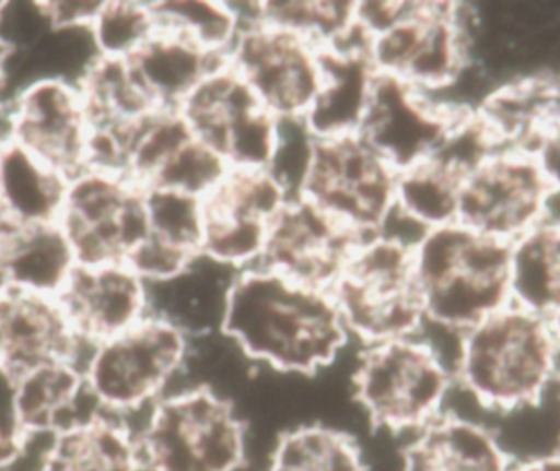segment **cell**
<instances>
[{
    "label": "cell",
    "instance_id": "f35d334b",
    "mask_svg": "<svg viewBox=\"0 0 560 471\" xmlns=\"http://www.w3.org/2000/svg\"><path fill=\"white\" fill-rule=\"evenodd\" d=\"M7 137L3 134V131L0 130V154H2L3 146H5Z\"/></svg>",
    "mask_w": 560,
    "mask_h": 471
},
{
    "label": "cell",
    "instance_id": "5bb4252c",
    "mask_svg": "<svg viewBox=\"0 0 560 471\" xmlns=\"http://www.w3.org/2000/svg\"><path fill=\"white\" fill-rule=\"evenodd\" d=\"M229 170V164L192 133L179 110L153 111L128 140L124 174L144 190L203 200Z\"/></svg>",
    "mask_w": 560,
    "mask_h": 471
},
{
    "label": "cell",
    "instance_id": "cb8c5ba5",
    "mask_svg": "<svg viewBox=\"0 0 560 471\" xmlns=\"http://www.w3.org/2000/svg\"><path fill=\"white\" fill-rule=\"evenodd\" d=\"M81 267L61 223L0 235V290L61 298Z\"/></svg>",
    "mask_w": 560,
    "mask_h": 471
},
{
    "label": "cell",
    "instance_id": "44dd1931",
    "mask_svg": "<svg viewBox=\"0 0 560 471\" xmlns=\"http://www.w3.org/2000/svg\"><path fill=\"white\" fill-rule=\"evenodd\" d=\"M147 192L148 236L128 266L150 285L171 282L202 257V200L164 190Z\"/></svg>",
    "mask_w": 560,
    "mask_h": 471
},
{
    "label": "cell",
    "instance_id": "e0dca14e",
    "mask_svg": "<svg viewBox=\"0 0 560 471\" xmlns=\"http://www.w3.org/2000/svg\"><path fill=\"white\" fill-rule=\"evenodd\" d=\"M361 240L308 200L293 197L276 216L258 267L331 292Z\"/></svg>",
    "mask_w": 560,
    "mask_h": 471
},
{
    "label": "cell",
    "instance_id": "4dcf8cb0",
    "mask_svg": "<svg viewBox=\"0 0 560 471\" xmlns=\"http://www.w3.org/2000/svg\"><path fill=\"white\" fill-rule=\"evenodd\" d=\"M358 2L348 0H268L249 3V20L282 26L319 49L351 42L358 33Z\"/></svg>",
    "mask_w": 560,
    "mask_h": 471
},
{
    "label": "cell",
    "instance_id": "d590c367",
    "mask_svg": "<svg viewBox=\"0 0 560 471\" xmlns=\"http://www.w3.org/2000/svg\"><path fill=\"white\" fill-rule=\"evenodd\" d=\"M546 186L560 189V133L548 131L532 151Z\"/></svg>",
    "mask_w": 560,
    "mask_h": 471
},
{
    "label": "cell",
    "instance_id": "d4e9b609",
    "mask_svg": "<svg viewBox=\"0 0 560 471\" xmlns=\"http://www.w3.org/2000/svg\"><path fill=\"white\" fill-rule=\"evenodd\" d=\"M68 176L15 140L0 154V222L15 229L61 223Z\"/></svg>",
    "mask_w": 560,
    "mask_h": 471
},
{
    "label": "cell",
    "instance_id": "4fadbf2b",
    "mask_svg": "<svg viewBox=\"0 0 560 471\" xmlns=\"http://www.w3.org/2000/svg\"><path fill=\"white\" fill-rule=\"evenodd\" d=\"M289 190L269 169H230L202 200V256L233 272L258 267Z\"/></svg>",
    "mask_w": 560,
    "mask_h": 471
},
{
    "label": "cell",
    "instance_id": "7c38bea8",
    "mask_svg": "<svg viewBox=\"0 0 560 471\" xmlns=\"http://www.w3.org/2000/svg\"><path fill=\"white\" fill-rule=\"evenodd\" d=\"M469 233L467 226L451 223L424 233L413 249L427 321L459 332L510 305L509 280L479 275L464 262Z\"/></svg>",
    "mask_w": 560,
    "mask_h": 471
},
{
    "label": "cell",
    "instance_id": "9a60e30c",
    "mask_svg": "<svg viewBox=\"0 0 560 471\" xmlns=\"http://www.w3.org/2000/svg\"><path fill=\"white\" fill-rule=\"evenodd\" d=\"M546 190L529 151L502 148L464 179L457 223L515 243L538 226Z\"/></svg>",
    "mask_w": 560,
    "mask_h": 471
},
{
    "label": "cell",
    "instance_id": "8d00e7d4",
    "mask_svg": "<svg viewBox=\"0 0 560 471\" xmlns=\"http://www.w3.org/2000/svg\"><path fill=\"white\" fill-rule=\"evenodd\" d=\"M104 2H85V0H65V2H46L55 26L91 25Z\"/></svg>",
    "mask_w": 560,
    "mask_h": 471
},
{
    "label": "cell",
    "instance_id": "8992f818",
    "mask_svg": "<svg viewBox=\"0 0 560 471\" xmlns=\"http://www.w3.org/2000/svg\"><path fill=\"white\" fill-rule=\"evenodd\" d=\"M482 13L454 2H407L400 15L365 42L377 74L440 95L472 62Z\"/></svg>",
    "mask_w": 560,
    "mask_h": 471
},
{
    "label": "cell",
    "instance_id": "ffe728a7",
    "mask_svg": "<svg viewBox=\"0 0 560 471\" xmlns=\"http://www.w3.org/2000/svg\"><path fill=\"white\" fill-rule=\"evenodd\" d=\"M91 345L75 334L59 298L0 290V358L20 372L51 362L81 368Z\"/></svg>",
    "mask_w": 560,
    "mask_h": 471
},
{
    "label": "cell",
    "instance_id": "277c9868",
    "mask_svg": "<svg viewBox=\"0 0 560 471\" xmlns=\"http://www.w3.org/2000/svg\"><path fill=\"white\" fill-rule=\"evenodd\" d=\"M362 348L352 393L374 429L415 434L446 411L456 378L423 334Z\"/></svg>",
    "mask_w": 560,
    "mask_h": 471
},
{
    "label": "cell",
    "instance_id": "d6986e66",
    "mask_svg": "<svg viewBox=\"0 0 560 471\" xmlns=\"http://www.w3.org/2000/svg\"><path fill=\"white\" fill-rule=\"evenodd\" d=\"M59 302L89 344L124 334L151 315L150 285L127 262L79 267Z\"/></svg>",
    "mask_w": 560,
    "mask_h": 471
},
{
    "label": "cell",
    "instance_id": "484cf974",
    "mask_svg": "<svg viewBox=\"0 0 560 471\" xmlns=\"http://www.w3.org/2000/svg\"><path fill=\"white\" fill-rule=\"evenodd\" d=\"M323 84L305 120L313 137L355 133L368 107L377 71L361 33L351 42L322 49Z\"/></svg>",
    "mask_w": 560,
    "mask_h": 471
},
{
    "label": "cell",
    "instance_id": "1f68e13d",
    "mask_svg": "<svg viewBox=\"0 0 560 471\" xmlns=\"http://www.w3.org/2000/svg\"><path fill=\"white\" fill-rule=\"evenodd\" d=\"M158 28L176 33L210 55L229 59L242 30L232 2L220 0H166L151 2Z\"/></svg>",
    "mask_w": 560,
    "mask_h": 471
},
{
    "label": "cell",
    "instance_id": "7402d4cb",
    "mask_svg": "<svg viewBox=\"0 0 560 471\" xmlns=\"http://www.w3.org/2000/svg\"><path fill=\"white\" fill-rule=\"evenodd\" d=\"M42 443L33 471H147L138 434L124 417L91 411Z\"/></svg>",
    "mask_w": 560,
    "mask_h": 471
},
{
    "label": "cell",
    "instance_id": "52a82bcc",
    "mask_svg": "<svg viewBox=\"0 0 560 471\" xmlns=\"http://www.w3.org/2000/svg\"><path fill=\"white\" fill-rule=\"evenodd\" d=\"M413 249V244L387 233L365 237L332 286L349 335L362 345L423 332L427 315Z\"/></svg>",
    "mask_w": 560,
    "mask_h": 471
},
{
    "label": "cell",
    "instance_id": "83f0119b",
    "mask_svg": "<svg viewBox=\"0 0 560 471\" xmlns=\"http://www.w3.org/2000/svg\"><path fill=\"white\" fill-rule=\"evenodd\" d=\"M20 414L32 446L94 411L81 368L51 362L20 372Z\"/></svg>",
    "mask_w": 560,
    "mask_h": 471
},
{
    "label": "cell",
    "instance_id": "9c48e42d",
    "mask_svg": "<svg viewBox=\"0 0 560 471\" xmlns=\"http://www.w3.org/2000/svg\"><path fill=\"white\" fill-rule=\"evenodd\" d=\"M192 133L230 169H269L282 137V121L261 104L229 64L210 72L180 105Z\"/></svg>",
    "mask_w": 560,
    "mask_h": 471
},
{
    "label": "cell",
    "instance_id": "5b68a950",
    "mask_svg": "<svg viewBox=\"0 0 560 471\" xmlns=\"http://www.w3.org/2000/svg\"><path fill=\"white\" fill-rule=\"evenodd\" d=\"M137 434L147 471H240L246 463L248 427L209 385L161 398Z\"/></svg>",
    "mask_w": 560,
    "mask_h": 471
},
{
    "label": "cell",
    "instance_id": "4316f807",
    "mask_svg": "<svg viewBox=\"0 0 560 471\" xmlns=\"http://www.w3.org/2000/svg\"><path fill=\"white\" fill-rule=\"evenodd\" d=\"M127 61L158 108L179 110L200 82L229 59L210 55L189 39L158 28L153 38Z\"/></svg>",
    "mask_w": 560,
    "mask_h": 471
},
{
    "label": "cell",
    "instance_id": "d6a6232c",
    "mask_svg": "<svg viewBox=\"0 0 560 471\" xmlns=\"http://www.w3.org/2000/svg\"><path fill=\"white\" fill-rule=\"evenodd\" d=\"M95 45L104 59H130L158 32L151 2L114 0L102 3L91 23Z\"/></svg>",
    "mask_w": 560,
    "mask_h": 471
},
{
    "label": "cell",
    "instance_id": "8fae6325",
    "mask_svg": "<svg viewBox=\"0 0 560 471\" xmlns=\"http://www.w3.org/2000/svg\"><path fill=\"white\" fill-rule=\"evenodd\" d=\"M229 64L280 121H302L323 84L322 49L302 36L262 22H242Z\"/></svg>",
    "mask_w": 560,
    "mask_h": 471
},
{
    "label": "cell",
    "instance_id": "74e56055",
    "mask_svg": "<svg viewBox=\"0 0 560 471\" xmlns=\"http://www.w3.org/2000/svg\"><path fill=\"white\" fill-rule=\"evenodd\" d=\"M538 225L546 228L560 229V189L548 187L542 197Z\"/></svg>",
    "mask_w": 560,
    "mask_h": 471
},
{
    "label": "cell",
    "instance_id": "f1b7e54d",
    "mask_svg": "<svg viewBox=\"0 0 560 471\" xmlns=\"http://www.w3.org/2000/svg\"><path fill=\"white\" fill-rule=\"evenodd\" d=\"M464 176L438 156H430L398 174V215L420 228L457 223Z\"/></svg>",
    "mask_w": 560,
    "mask_h": 471
},
{
    "label": "cell",
    "instance_id": "ba28073f",
    "mask_svg": "<svg viewBox=\"0 0 560 471\" xmlns=\"http://www.w3.org/2000/svg\"><path fill=\"white\" fill-rule=\"evenodd\" d=\"M398 173L361 134L313 137L296 197L362 239L384 232L397 209Z\"/></svg>",
    "mask_w": 560,
    "mask_h": 471
},
{
    "label": "cell",
    "instance_id": "e575fe53",
    "mask_svg": "<svg viewBox=\"0 0 560 471\" xmlns=\"http://www.w3.org/2000/svg\"><path fill=\"white\" fill-rule=\"evenodd\" d=\"M19 390V368L0 358V436L30 449L32 440L23 427Z\"/></svg>",
    "mask_w": 560,
    "mask_h": 471
},
{
    "label": "cell",
    "instance_id": "2e32d148",
    "mask_svg": "<svg viewBox=\"0 0 560 471\" xmlns=\"http://www.w3.org/2000/svg\"><path fill=\"white\" fill-rule=\"evenodd\" d=\"M464 117L427 92L377 74L358 133L400 174L428 160Z\"/></svg>",
    "mask_w": 560,
    "mask_h": 471
},
{
    "label": "cell",
    "instance_id": "836d02e7",
    "mask_svg": "<svg viewBox=\"0 0 560 471\" xmlns=\"http://www.w3.org/2000/svg\"><path fill=\"white\" fill-rule=\"evenodd\" d=\"M55 28L46 2H0V45L28 49Z\"/></svg>",
    "mask_w": 560,
    "mask_h": 471
},
{
    "label": "cell",
    "instance_id": "7a4b0ae2",
    "mask_svg": "<svg viewBox=\"0 0 560 471\" xmlns=\"http://www.w3.org/2000/svg\"><path fill=\"white\" fill-rule=\"evenodd\" d=\"M559 377L549 319L509 305L464 332L456 381L493 421L539 400Z\"/></svg>",
    "mask_w": 560,
    "mask_h": 471
},
{
    "label": "cell",
    "instance_id": "30bf717a",
    "mask_svg": "<svg viewBox=\"0 0 560 471\" xmlns=\"http://www.w3.org/2000/svg\"><path fill=\"white\" fill-rule=\"evenodd\" d=\"M61 225L81 266L127 262L148 236L147 192L124 174L82 167L68 177Z\"/></svg>",
    "mask_w": 560,
    "mask_h": 471
},
{
    "label": "cell",
    "instance_id": "ac0fdd59",
    "mask_svg": "<svg viewBox=\"0 0 560 471\" xmlns=\"http://www.w3.org/2000/svg\"><path fill=\"white\" fill-rule=\"evenodd\" d=\"M7 137L58 167L66 176L88 166L92 123L81 87L42 81L0 105Z\"/></svg>",
    "mask_w": 560,
    "mask_h": 471
},
{
    "label": "cell",
    "instance_id": "6da1fadb",
    "mask_svg": "<svg viewBox=\"0 0 560 471\" xmlns=\"http://www.w3.org/2000/svg\"><path fill=\"white\" fill-rule=\"evenodd\" d=\"M220 331L249 361L303 377L335 364L351 339L331 292L262 267L233 276Z\"/></svg>",
    "mask_w": 560,
    "mask_h": 471
},
{
    "label": "cell",
    "instance_id": "f546056e",
    "mask_svg": "<svg viewBox=\"0 0 560 471\" xmlns=\"http://www.w3.org/2000/svg\"><path fill=\"white\" fill-rule=\"evenodd\" d=\"M266 471H369V467L354 436L315 423L280 434Z\"/></svg>",
    "mask_w": 560,
    "mask_h": 471
},
{
    "label": "cell",
    "instance_id": "3957f363",
    "mask_svg": "<svg viewBox=\"0 0 560 471\" xmlns=\"http://www.w3.org/2000/svg\"><path fill=\"white\" fill-rule=\"evenodd\" d=\"M189 354V329L156 313L124 334L92 344L81 367L92 408L125 420L153 407L166 397Z\"/></svg>",
    "mask_w": 560,
    "mask_h": 471
},
{
    "label": "cell",
    "instance_id": "603a6c76",
    "mask_svg": "<svg viewBox=\"0 0 560 471\" xmlns=\"http://www.w3.org/2000/svg\"><path fill=\"white\" fill-rule=\"evenodd\" d=\"M400 471H512L492 424L453 410L411 434Z\"/></svg>",
    "mask_w": 560,
    "mask_h": 471
}]
</instances>
